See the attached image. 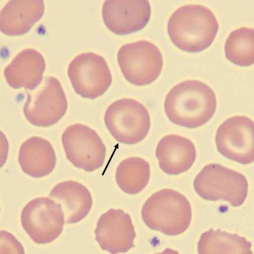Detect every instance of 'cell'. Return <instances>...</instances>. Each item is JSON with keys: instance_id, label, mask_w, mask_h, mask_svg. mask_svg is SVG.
Instances as JSON below:
<instances>
[{"instance_id": "9", "label": "cell", "mask_w": 254, "mask_h": 254, "mask_svg": "<svg viewBox=\"0 0 254 254\" xmlns=\"http://www.w3.org/2000/svg\"><path fill=\"white\" fill-rule=\"evenodd\" d=\"M68 75L77 95L92 100L103 95L113 81L104 57L92 52L76 56L68 65Z\"/></svg>"}, {"instance_id": "20", "label": "cell", "mask_w": 254, "mask_h": 254, "mask_svg": "<svg viewBox=\"0 0 254 254\" xmlns=\"http://www.w3.org/2000/svg\"><path fill=\"white\" fill-rule=\"evenodd\" d=\"M150 167L145 160L138 157H130L118 166L116 174L119 187L130 195L141 192L148 184Z\"/></svg>"}, {"instance_id": "19", "label": "cell", "mask_w": 254, "mask_h": 254, "mask_svg": "<svg viewBox=\"0 0 254 254\" xmlns=\"http://www.w3.org/2000/svg\"><path fill=\"white\" fill-rule=\"evenodd\" d=\"M199 254H253L252 243L237 234L212 228L200 236Z\"/></svg>"}, {"instance_id": "17", "label": "cell", "mask_w": 254, "mask_h": 254, "mask_svg": "<svg viewBox=\"0 0 254 254\" xmlns=\"http://www.w3.org/2000/svg\"><path fill=\"white\" fill-rule=\"evenodd\" d=\"M43 1H10L0 15V29L3 34L19 36L29 32L44 13Z\"/></svg>"}, {"instance_id": "15", "label": "cell", "mask_w": 254, "mask_h": 254, "mask_svg": "<svg viewBox=\"0 0 254 254\" xmlns=\"http://www.w3.org/2000/svg\"><path fill=\"white\" fill-rule=\"evenodd\" d=\"M194 143L190 139L169 134L159 141L156 157L161 169L167 174L177 175L189 170L196 159Z\"/></svg>"}, {"instance_id": "8", "label": "cell", "mask_w": 254, "mask_h": 254, "mask_svg": "<svg viewBox=\"0 0 254 254\" xmlns=\"http://www.w3.org/2000/svg\"><path fill=\"white\" fill-rule=\"evenodd\" d=\"M24 230L34 243L46 245L56 240L63 231L65 223L62 207L49 197L35 198L21 213Z\"/></svg>"}, {"instance_id": "14", "label": "cell", "mask_w": 254, "mask_h": 254, "mask_svg": "<svg viewBox=\"0 0 254 254\" xmlns=\"http://www.w3.org/2000/svg\"><path fill=\"white\" fill-rule=\"evenodd\" d=\"M46 68V61L40 52L26 49L16 56L4 69L3 74L12 88L34 91L42 83Z\"/></svg>"}, {"instance_id": "11", "label": "cell", "mask_w": 254, "mask_h": 254, "mask_svg": "<svg viewBox=\"0 0 254 254\" xmlns=\"http://www.w3.org/2000/svg\"><path fill=\"white\" fill-rule=\"evenodd\" d=\"M254 122L245 116L228 119L219 127L215 141L219 152L243 165L254 162Z\"/></svg>"}, {"instance_id": "18", "label": "cell", "mask_w": 254, "mask_h": 254, "mask_svg": "<svg viewBox=\"0 0 254 254\" xmlns=\"http://www.w3.org/2000/svg\"><path fill=\"white\" fill-rule=\"evenodd\" d=\"M18 161L23 173L32 178H41L54 170L56 155L51 143L48 140L33 137L20 146Z\"/></svg>"}, {"instance_id": "3", "label": "cell", "mask_w": 254, "mask_h": 254, "mask_svg": "<svg viewBox=\"0 0 254 254\" xmlns=\"http://www.w3.org/2000/svg\"><path fill=\"white\" fill-rule=\"evenodd\" d=\"M143 222L152 230L167 236H178L187 231L191 223L190 204L185 196L171 189L155 192L142 208Z\"/></svg>"}, {"instance_id": "4", "label": "cell", "mask_w": 254, "mask_h": 254, "mask_svg": "<svg viewBox=\"0 0 254 254\" xmlns=\"http://www.w3.org/2000/svg\"><path fill=\"white\" fill-rule=\"evenodd\" d=\"M194 187L204 199L227 200L233 207L243 205L248 193V182L245 176L218 164L204 167L196 176Z\"/></svg>"}, {"instance_id": "6", "label": "cell", "mask_w": 254, "mask_h": 254, "mask_svg": "<svg viewBox=\"0 0 254 254\" xmlns=\"http://www.w3.org/2000/svg\"><path fill=\"white\" fill-rule=\"evenodd\" d=\"M118 61L126 79L138 87L149 85L156 80L163 65L159 48L146 40L123 46L118 53Z\"/></svg>"}, {"instance_id": "12", "label": "cell", "mask_w": 254, "mask_h": 254, "mask_svg": "<svg viewBox=\"0 0 254 254\" xmlns=\"http://www.w3.org/2000/svg\"><path fill=\"white\" fill-rule=\"evenodd\" d=\"M95 235L101 249L111 254L128 252L134 247L136 236L130 216L122 210L114 209L101 216Z\"/></svg>"}, {"instance_id": "13", "label": "cell", "mask_w": 254, "mask_h": 254, "mask_svg": "<svg viewBox=\"0 0 254 254\" xmlns=\"http://www.w3.org/2000/svg\"><path fill=\"white\" fill-rule=\"evenodd\" d=\"M148 1H106L102 7L104 22L110 31L126 35L143 29L151 16Z\"/></svg>"}, {"instance_id": "21", "label": "cell", "mask_w": 254, "mask_h": 254, "mask_svg": "<svg viewBox=\"0 0 254 254\" xmlns=\"http://www.w3.org/2000/svg\"><path fill=\"white\" fill-rule=\"evenodd\" d=\"M254 30L242 27L232 31L225 45L227 59L239 66L252 65L254 63Z\"/></svg>"}, {"instance_id": "2", "label": "cell", "mask_w": 254, "mask_h": 254, "mask_svg": "<svg viewBox=\"0 0 254 254\" xmlns=\"http://www.w3.org/2000/svg\"><path fill=\"white\" fill-rule=\"evenodd\" d=\"M167 30L176 47L183 51L196 53L211 46L218 34L219 23L208 8L187 5L178 8L172 14Z\"/></svg>"}, {"instance_id": "16", "label": "cell", "mask_w": 254, "mask_h": 254, "mask_svg": "<svg viewBox=\"0 0 254 254\" xmlns=\"http://www.w3.org/2000/svg\"><path fill=\"white\" fill-rule=\"evenodd\" d=\"M48 197L62 207L65 224L79 223L91 210L93 199L87 188L78 182L69 180L56 185Z\"/></svg>"}, {"instance_id": "10", "label": "cell", "mask_w": 254, "mask_h": 254, "mask_svg": "<svg viewBox=\"0 0 254 254\" xmlns=\"http://www.w3.org/2000/svg\"><path fill=\"white\" fill-rule=\"evenodd\" d=\"M62 142L68 161L78 169L90 173L104 165L106 147L96 131L88 126H69L63 134Z\"/></svg>"}, {"instance_id": "5", "label": "cell", "mask_w": 254, "mask_h": 254, "mask_svg": "<svg viewBox=\"0 0 254 254\" xmlns=\"http://www.w3.org/2000/svg\"><path fill=\"white\" fill-rule=\"evenodd\" d=\"M104 120L114 138L127 145L136 144L142 141L150 128L148 110L132 98H123L110 105Z\"/></svg>"}, {"instance_id": "7", "label": "cell", "mask_w": 254, "mask_h": 254, "mask_svg": "<svg viewBox=\"0 0 254 254\" xmlns=\"http://www.w3.org/2000/svg\"><path fill=\"white\" fill-rule=\"evenodd\" d=\"M26 93L23 113L33 125L39 127L55 125L67 112L66 97L60 82L55 77L45 78L36 90Z\"/></svg>"}, {"instance_id": "1", "label": "cell", "mask_w": 254, "mask_h": 254, "mask_svg": "<svg viewBox=\"0 0 254 254\" xmlns=\"http://www.w3.org/2000/svg\"><path fill=\"white\" fill-rule=\"evenodd\" d=\"M217 101L212 88L203 82L188 80L170 90L165 101L168 118L175 125L188 128H198L211 120Z\"/></svg>"}]
</instances>
